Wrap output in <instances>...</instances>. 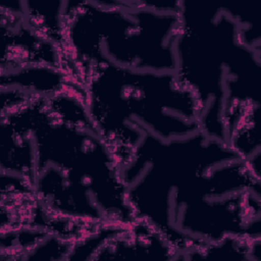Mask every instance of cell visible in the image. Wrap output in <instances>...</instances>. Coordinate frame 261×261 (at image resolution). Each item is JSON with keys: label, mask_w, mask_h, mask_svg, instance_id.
Wrapping results in <instances>:
<instances>
[{"label": "cell", "mask_w": 261, "mask_h": 261, "mask_svg": "<svg viewBox=\"0 0 261 261\" xmlns=\"http://www.w3.org/2000/svg\"><path fill=\"white\" fill-rule=\"evenodd\" d=\"M119 172L136 218L176 257L227 237L261 238V174L202 130L170 141L145 137Z\"/></svg>", "instance_id": "cell-1"}, {"label": "cell", "mask_w": 261, "mask_h": 261, "mask_svg": "<svg viewBox=\"0 0 261 261\" xmlns=\"http://www.w3.org/2000/svg\"><path fill=\"white\" fill-rule=\"evenodd\" d=\"M21 110L31 138L34 197L48 213L88 227L138 220L119 164L93 124L79 85L37 98Z\"/></svg>", "instance_id": "cell-2"}, {"label": "cell", "mask_w": 261, "mask_h": 261, "mask_svg": "<svg viewBox=\"0 0 261 261\" xmlns=\"http://www.w3.org/2000/svg\"><path fill=\"white\" fill-rule=\"evenodd\" d=\"M179 20L175 75L195 98L202 132L229 145L260 110L261 50L244 41L233 8L180 1Z\"/></svg>", "instance_id": "cell-3"}, {"label": "cell", "mask_w": 261, "mask_h": 261, "mask_svg": "<svg viewBox=\"0 0 261 261\" xmlns=\"http://www.w3.org/2000/svg\"><path fill=\"white\" fill-rule=\"evenodd\" d=\"M179 5L180 1H69L63 50L76 82L97 66L175 73Z\"/></svg>", "instance_id": "cell-4"}, {"label": "cell", "mask_w": 261, "mask_h": 261, "mask_svg": "<svg viewBox=\"0 0 261 261\" xmlns=\"http://www.w3.org/2000/svg\"><path fill=\"white\" fill-rule=\"evenodd\" d=\"M80 84L90 118L118 164L147 136L170 141L202 130L195 98L175 73L97 66Z\"/></svg>", "instance_id": "cell-5"}, {"label": "cell", "mask_w": 261, "mask_h": 261, "mask_svg": "<svg viewBox=\"0 0 261 261\" xmlns=\"http://www.w3.org/2000/svg\"><path fill=\"white\" fill-rule=\"evenodd\" d=\"M1 69L48 65L63 68L73 76L64 51L33 30L20 14L1 8Z\"/></svg>", "instance_id": "cell-6"}, {"label": "cell", "mask_w": 261, "mask_h": 261, "mask_svg": "<svg viewBox=\"0 0 261 261\" xmlns=\"http://www.w3.org/2000/svg\"><path fill=\"white\" fill-rule=\"evenodd\" d=\"M175 249L152 226L137 220L117 227L98 248L93 260H175Z\"/></svg>", "instance_id": "cell-7"}, {"label": "cell", "mask_w": 261, "mask_h": 261, "mask_svg": "<svg viewBox=\"0 0 261 261\" xmlns=\"http://www.w3.org/2000/svg\"><path fill=\"white\" fill-rule=\"evenodd\" d=\"M261 260V238L227 237L179 254L176 260Z\"/></svg>", "instance_id": "cell-8"}]
</instances>
